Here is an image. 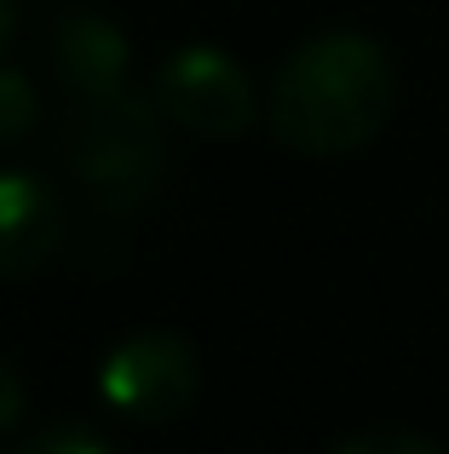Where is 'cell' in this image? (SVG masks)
<instances>
[{
    "label": "cell",
    "instance_id": "11",
    "mask_svg": "<svg viewBox=\"0 0 449 454\" xmlns=\"http://www.w3.org/2000/svg\"><path fill=\"white\" fill-rule=\"evenodd\" d=\"M12 35H18V0H0V58H6Z\"/></svg>",
    "mask_w": 449,
    "mask_h": 454
},
{
    "label": "cell",
    "instance_id": "9",
    "mask_svg": "<svg viewBox=\"0 0 449 454\" xmlns=\"http://www.w3.org/2000/svg\"><path fill=\"white\" fill-rule=\"evenodd\" d=\"M12 454H115L92 426H46V432L23 437Z\"/></svg>",
    "mask_w": 449,
    "mask_h": 454
},
{
    "label": "cell",
    "instance_id": "4",
    "mask_svg": "<svg viewBox=\"0 0 449 454\" xmlns=\"http://www.w3.org/2000/svg\"><path fill=\"white\" fill-rule=\"evenodd\" d=\"M150 98L161 104L173 127L196 138H242L259 121V92L254 75L219 46H179L156 64Z\"/></svg>",
    "mask_w": 449,
    "mask_h": 454
},
{
    "label": "cell",
    "instance_id": "2",
    "mask_svg": "<svg viewBox=\"0 0 449 454\" xmlns=\"http://www.w3.org/2000/svg\"><path fill=\"white\" fill-rule=\"evenodd\" d=\"M168 115L150 92H104V98H75L64 115V167L98 207L110 213H138L161 190L173 167L168 145Z\"/></svg>",
    "mask_w": 449,
    "mask_h": 454
},
{
    "label": "cell",
    "instance_id": "10",
    "mask_svg": "<svg viewBox=\"0 0 449 454\" xmlns=\"http://www.w3.org/2000/svg\"><path fill=\"white\" fill-rule=\"evenodd\" d=\"M23 409H29V391H23V374L0 356V432H12V426L23 420Z\"/></svg>",
    "mask_w": 449,
    "mask_h": 454
},
{
    "label": "cell",
    "instance_id": "6",
    "mask_svg": "<svg viewBox=\"0 0 449 454\" xmlns=\"http://www.w3.org/2000/svg\"><path fill=\"white\" fill-rule=\"evenodd\" d=\"M64 242V201L35 167H0V282L52 265Z\"/></svg>",
    "mask_w": 449,
    "mask_h": 454
},
{
    "label": "cell",
    "instance_id": "7",
    "mask_svg": "<svg viewBox=\"0 0 449 454\" xmlns=\"http://www.w3.org/2000/svg\"><path fill=\"white\" fill-rule=\"evenodd\" d=\"M41 127V92L23 69L0 64V145H23Z\"/></svg>",
    "mask_w": 449,
    "mask_h": 454
},
{
    "label": "cell",
    "instance_id": "8",
    "mask_svg": "<svg viewBox=\"0 0 449 454\" xmlns=\"http://www.w3.org/2000/svg\"><path fill=\"white\" fill-rule=\"evenodd\" d=\"M335 454H444L438 437L427 432H404V426H381V432H358L346 437Z\"/></svg>",
    "mask_w": 449,
    "mask_h": 454
},
{
    "label": "cell",
    "instance_id": "3",
    "mask_svg": "<svg viewBox=\"0 0 449 454\" xmlns=\"http://www.w3.org/2000/svg\"><path fill=\"white\" fill-rule=\"evenodd\" d=\"M202 391V351L173 328H138L98 363V397L133 426H168Z\"/></svg>",
    "mask_w": 449,
    "mask_h": 454
},
{
    "label": "cell",
    "instance_id": "5",
    "mask_svg": "<svg viewBox=\"0 0 449 454\" xmlns=\"http://www.w3.org/2000/svg\"><path fill=\"white\" fill-rule=\"evenodd\" d=\"M46 64L69 98H104L133 87V41L110 12L64 6L46 23Z\"/></svg>",
    "mask_w": 449,
    "mask_h": 454
},
{
    "label": "cell",
    "instance_id": "1",
    "mask_svg": "<svg viewBox=\"0 0 449 454\" xmlns=\"http://www.w3.org/2000/svg\"><path fill=\"white\" fill-rule=\"evenodd\" d=\"M398 110V69L363 29H317L277 64L265 92V127L277 145L335 161L386 133Z\"/></svg>",
    "mask_w": 449,
    "mask_h": 454
}]
</instances>
